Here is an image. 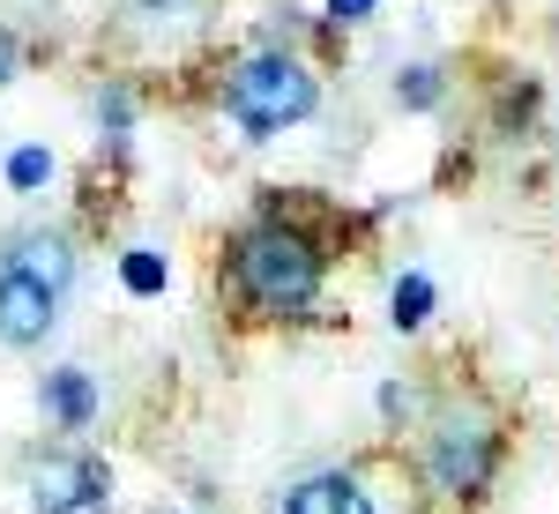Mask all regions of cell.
I'll return each instance as SVG.
<instances>
[{"instance_id":"obj_12","label":"cell","mask_w":559,"mask_h":514,"mask_svg":"<svg viewBox=\"0 0 559 514\" xmlns=\"http://www.w3.org/2000/svg\"><path fill=\"white\" fill-rule=\"evenodd\" d=\"M45 171H52V157H45V150H15V157H8V179H15V187H38Z\"/></svg>"},{"instance_id":"obj_7","label":"cell","mask_w":559,"mask_h":514,"mask_svg":"<svg viewBox=\"0 0 559 514\" xmlns=\"http://www.w3.org/2000/svg\"><path fill=\"white\" fill-rule=\"evenodd\" d=\"M8 268H23V276H31V284H45L52 299H60L68 284H75V254H68L60 239H45V231L15 239V247H8Z\"/></svg>"},{"instance_id":"obj_5","label":"cell","mask_w":559,"mask_h":514,"mask_svg":"<svg viewBox=\"0 0 559 514\" xmlns=\"http://www.w3.org/2000/svg\"><path fill=\"white\" fill-rule=\"evenodd\" d=\"M52 306H60V299H52L45 284H31L23 268L0 261V343H15V350L38 343L45 328H52Z\"/></svg>"},{"instance_id":"obj_10","label":"cell","mask_w":559,"mask_h":514,"mask_svg":"<svg viewBox=\"0 0 559 514\" xmlns=\"http://www.w3.org/2000/svg\"><path fill=\"white\" fill-rule=\"evenodd\" d=\"M120 276H128V291H165V261L157 254H128Z\"/></svg>"},{"instance_id":"obj_13","label":"cell","mask_w":559,"mask_h":514,"mask_svg":"<svg viewBox=\"0 0 559 514\" xmlns=\"http://www.w3.org/2000/svg\"><path fill=\"white\" fill-rule=\"evenodd\" d=\"M373 8H381V0H329V15H336V23H358V15H373Z\"/></svg>"},{"instance_id":"obj_8","label":"cell","mask_w":559,"mask_h":514,"mask_svg":"<svg viewBox=\"0 0 559 514\" xmlns=\"http://www.w3.org/2000/svg\"><path fill=\"white\" fill-rule=\"evenodd\" d=\"M426 313H432V284H426V276H395V291H388V321H395V328H418Z\"/></svg>"},{"instance_id":"obj_15","label":"cell","mask_w":559,"mask_h":514,"mask_svg":"<svg viewBox=\"0 0 559 514\" xmlns=\"http://www.w3.org/2000/svg\"><path fill=\"white\" fill-rule=\"evenodd\" d=\"M128 8H173V0H128Z\"/></svg>"},{"instance_id":"obj_2","label":"cell","mask_w":559,"mask_h":514,"mask_svg":"<svg viewBox=\"0 0 559 514\" xmlns=\"http://www.w3.org/2000/svg\"><path fill=\"white\" fill-rule=\"evenodd\" d=\"M313 97H321V89H313V68H306V60H292V52H254V60L231 68L224 112L247 134H284L313 112Z\"/></svg>"},{"instance_id":"obj_4","label":"cell","mask_w":559,"mask_h":514,"mask_svg":"<svg viewBox=\"0 0 559 514\" xmlns=\"http://www.w3.org/2000/svg\"><path fill=\"white\" fill-rule=\"evenodd\" d=\"M105 463H90V455H45L38 470H31V507L38 514H75V507H97L105 500Z\"/></svg>"},{"instance_id":"obj_6","label":"cell","mask_w":559,"mask_h":514,"mask_svg":"<svg viewBox=\"0 0 559 514\" xmlns=\"http://www.w3.org/2000/svg\"><path fill=\"white\" fill-rule=\"evenodd\" d=\"M284 514H373V500H366V485L350 470H313L292 485Z\"/></svg>"},{"instance_id":"obj_14","label":"cell","mask_w":559,"mask_h":514,"mask_svg":"<svg viewBox=\"0 0 559 514\" xmlns=\"http://www.w3.org/2000/svg\"><path fill=\"white\" fill-rule=\"evenodd\" d=\"M8 75H15V38L0 31V83H8Z\"/></svg>"},{"instance_id":"obj_1","label":"cell","mask_w":559,"mask_h":514,"mask_svg":"<svg viewBox=\"0 0 559 514\" xmlns=\"http://www.w3.org/2000/svg\"><path fill=\"white\" fill-rule=\"evenodd\" d=\"M231 276H239V291L247 306L261 313H306V306L321 299V247L292 231V224H254L247 239H239V254H231Z\"/></svg>"},{"instance_id":"obj_11","label":"cell","mask_w":559,"mask_h":514,"mask_svg":"<svg viewBox=\"0 0 559 514\" xmlns=\"http://www.w3.org/2000/svg\"><path fill=\"white\" fill-rule=\"evenodd\" d=\"M395 97H403V105H432V97H440V75H432V68H411V75H395Z\"/></svg>"},{"instance_id":"obj_9","label":"cell","mask_w":559,"mask_h":514,"mask_svg":"<svg viewBox=\"0 0 559 514\" xmlns=\"http://www.w3.org/2000/svg\"><path fill=\"white\" fill-rule=\"evenodd\" d=\"M45 403L60 410V426H90V381H83V373H52Z\"/></svg>"},{"instance_id":"obj_3","label":"cell","mask_w":559,"mask_h":514,"mask_svg":"<svg viewBox=\"0 0 559 514\" xmlns=\"http://www.w3.org/2000/svg\"><path fill=\"white\" fill-rule=\"evenodd\" d=\"M500 470V432L485 426L477 410H448L440 426L426 432V485L448 492V500H477Z\"/></svg>"}]
</instances>
